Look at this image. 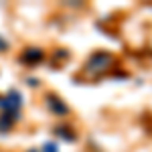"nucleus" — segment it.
I'll return each mask as SVG.
<instances>
[{"label":"nucleus","instance_id":"f257e3e1","mask_svg":"<svg viewBox=\"0 0 152 152\" xmlns=\"http://www.w3.org/2000/svg\"><path fill=\"white\" fill-rule=\"evenodd\" d=\"M112 63H114V57L110 53H104V51L94 53L91 57L87 59V63H85V73L91 75V77H97V75H102V73H105L110 69Z\"/></svg>","mask_w":152,"mask_h":152}]
</instances>
